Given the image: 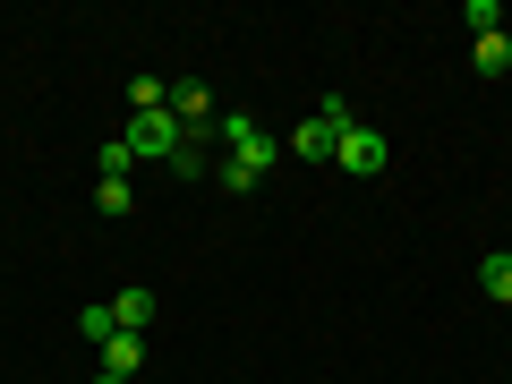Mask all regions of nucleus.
<instances>
[{
    "label": "nucleus",
    "mask_w": 512,
    "mask_h": 384,
    "mask_svg": "<svg viewBox=\"0 0 512 384\" xmlns=\"http://www.w3.org/2000/svg\"><path fill=\"white\" fill-rule=\"evenodd\" d=\"M333 163H342L350 180H376V171L393 163V146H384V128H350L342 146H333Z\"/></svg>",
    "instance_id": "nucleus-3"
},
{
    "label": "nucleus",
    "mask_w": 512,
    "mask_h": 384,
    "mask_svg": "<svg viewBox=\"0 0 512 384\" xmlns=\"http://www.w3.org/2000/svg\"><path fill=\"white\" fill-rule=\"evenodd\" d=\"M77 333H86V342H111V333H120V316H111V299H94V308L77 316Z\"/></svg>",
    "instance_id": "nucleus-13"
},
{
    "label": "nucleus",
    "mask_w": 512,
    "mask_h": 384,
    "mask_svg": "<svg viewBox=\"0 0 512 384\" xmlns=\"http://www.w3.org/2000/svg\"><path fill=\"white\" fill-rule=\"evenodd\" d=\"M214 180L222 188H256V180H265V163H256V154H231V163H214Z\"/></svg>",
    "instance_id": "nucleus-11"
},
{
    "label": "nucleus",
    "mask_w": 512,
    "mask_h": 384,
    "mask_svg": "<svg viewBox=\"0 0 512 384\" xmlns=\"http://www.w3.org/2000/svg\"><path fill=\"white\" fill-rule=\"evenodd\" d=\"M214 137H222V146H231V154H256V163H265V171H274V137H265V128H256L248 120V111H214Z\"/></svg>",
    "instance_id": "nucleus-4"
},
{
    "label": "nucleus",
    "mask_w": 512,
    "mask_h": 384,
    "mask_svg": "<svg viewBox=\"0 0 512 384\" xmlns=\"http://www.w3.org/2000/svg\"><path fill=\"white\" fill-rule=\"evenodd\" d=\"M163 103H171L163 77H128V111H163Z\"/></svg>",
    "instance_id": "nucleus-12"
},
{
    "label": "nucleus",
    "mask_w": 512,
    "mask_h": 384,
    "mask_svg": "<svg viewBox=\"0 0 512 384\" xmlns=\"http://www.w3.org/2000/svg\"><path fill=\"white\" fill-rule=\"evenodd\" d=\"M470 60H478V77H504V69H512V35H478Z\"/></svg>",
    "instance_id": "nucleus-9"
},
{
    "label": "nucleus",
    "mask_w": 512,
    "mask_h": 384,
    "mask_svg": "<svg viewBox=\"0 0 512 384\" xmlns=\"http://www.w3.org/2000/svg\"><path fill=\"white\" fill-rule=\"evenodd\" d=\"M461 18H470L478 35H504V9H495V0H470V9H461Z\"/></svg>",
    "instance_id": "nucleus-15"
},
{
    "label": "nucleus",
    "mask_w": 512,
    "mask_h": 384,
    "mask_svg": "<svg viewBox=\"0 0 512 384\" xmlns=\"http://www.w3.org/2000/svg\"><path fill=\"white\" fill-rule=\"evenodd\" d=\"M180 146H188V128L171 120V111H128V154H137V163H146V154H154V163H171Z\"/></svg>",
    "instance_id": "nucleus-2"
},
{
    "label": "nucleus",
    "mask_w": 512,
    "mask_h": 384,
    "mask_svg": "<svg viewBox=\"0 0 512 384\" xmlns=\"http://www.w3.org/2000/svg\"><path fill=\"white\" fill-rule=\"evenodd\" d=\"M94 163H103V180H128V163H137V154H128V137H111V146L94 154Z\"/></svg>",
    "instance_id": "nucleus-14"
},
{
    "label": "nucleus",
    "mask_w": 512,
    "mask_h": 384,
    "mask_svg": "<svg viewBox=\"0 0 512 384\" xmlns=\"http://www.w3.org/2000/svg\"><path fill=\"white\" fill-rule=\"evenodd\" d=\"M350 128H359V120H350V103H342V94H325V111H308V120L291 128V154H308V163H333V146H342Z\"/></svg>",
    "instance_id": "nucleus-1"
},
{
    "label": "nucleus",
    "mask_w": 512,
    "mask_h": 384,
    "mask_svg": "<svg viewBox=\"0 0 512 384\" xmlns=\"http://www.w3.org/2000/svg\"><path fill=\"white\" fill-rule=\"evenodd\" d=\"M478 291H487V299H504V308H512V248H495L487 265H478Z\"/></svg>",
    "instance_id": "nucleus-8"
},
{
    "label": "nucleus",
    "mask_w": 512,
    "mask_h": 384,
    "mask_svg": "<svg viewBox=\"0 0 512 384\" xmlns=\"http://www.w3.org/2000/svg\"><path fill=\"white\" fill-rule=\"evenodd\" d=\"M94 205H103L111 222H128V214H137V188H128V180H103V188H94Z\"/></svg>",
    "instance_id": "nucleus-10"
},
{
    "label": "nucleus",
    "mask_w": 512,
    "mask_h": 384,
    "mask_svg": "<svg viewBox=\"0 0 512 384\" xmlns=\"http://www.w3.org/2000/svg\"><path fill=\"white\" fill-rule=\"evenodd\" d=\"M146 367V333H111L103 342V376H137Z\"/></svg>",
    "instance_id": "nucleus-6"
},
{
    "label": "nucleus",
    "mask_w": 512,
    "mask_h": 384,
    "mask_svg": "<svg viewBox=\"0 0 512 384\" xmlns=\"http://www.w3.org/2000/svg\"><path fill=\"white\" fill-rule=\"evenodd\" d=\"M163 111H171V120L188 128V137H205V128H214V86H205V77H180Z\"/></svg>",
    "instance_id": "nucleus-5"
},
{
    "label": "nucleus",
    "mask_w": 512,
    "mask_h": 384,
    "mask_svg": "<svg viewBox=\"0 0 512 384\" xmlns=\"http://www.w3.org/2000/svg\"><path fill=\"white\" fill-rule=\"evenodd\" d=\"M154 308H163L154 291H120V299H111V316H120V333H146V325H154Z\"/></svg>",
    "instance_id": "nucleus-7"
},
{
    "label": "nucleus",
    "mask_w": 512,
    "mask_h": 384,
    "mask_svg": "<svg viewBox=\"0 0 512 384\" xmlns=\"http://www.w3.org/2000/svg\"><path fill=\"white\" fill-rule=\"evenodd\" d=\"M94 384H137V376H94Z\"/></svg>",
    "instance_id": "nucleus-16"
}]
</instances>
